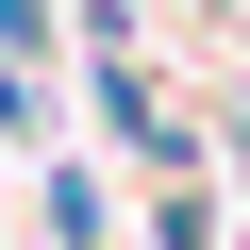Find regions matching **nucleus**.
<instances>
[{
    "mask_svg": "<svg viewBox=\"0 0 250 250\" xmlns=\"http://www.w3.org/2000/svg\"><path fill=\"white\" fill-rule=\"evenodd\" d=\"M150 250H233V233H217V200H200V184H167V200H150Z\"/></svg>",
    "mask_w": 250,
    "mask_h": 250,
    "instance_id": "f257e3e1",
    "label": "nucleus"
}]
</instances>
